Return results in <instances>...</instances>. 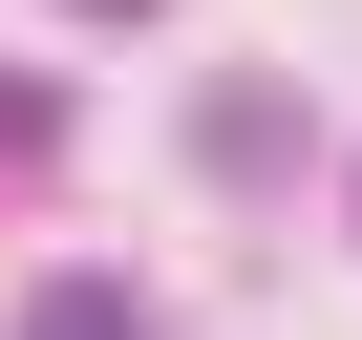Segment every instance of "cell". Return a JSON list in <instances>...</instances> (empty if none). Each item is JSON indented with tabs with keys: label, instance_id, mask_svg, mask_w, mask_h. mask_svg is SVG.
<instances>
[{
	"label": "cell",
	"instance_id": "obj_1",
	"mask_svg": "<svg viewBox=\"0 0 362 340\" xmlns=\"http://www.w3.org/2000/svg\"><path fill=\"white\" fill-rule=\"evenodd\" d=\"M22 340H149V298H128V277H43V298H22Z\"/></svg>",
	"mask_w": 362,
	"mask_h": 340
},
{
	"label": "cell",
	"instance_id": "obj_2",
	"mask_svg": "<svg viewBox=\"0 0 362 340\" xmlns=\"http://www.w3.org/2000/svg\"><path fill=\"white\" fill-rule=\"evenodd\" d=\"M86 22H149V0H86Z\"/></svg>",
	"mask_w": 362,
	"mask_h": 340
}]
</instances>
